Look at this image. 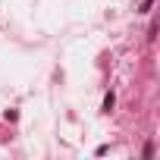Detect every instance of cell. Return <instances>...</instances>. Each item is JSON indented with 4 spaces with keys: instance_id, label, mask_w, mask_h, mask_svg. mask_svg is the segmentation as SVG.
<instances>
[{
    "instance_id": "obj_1",
    "label": "cell",
    "mask_w": 160,
    "mask_h": 160,
    "mask_svg": "<svg viewBox=\"0 0 160 160\" xmlns=\"http://www.w3.org/2000/svg\"><path fill=\"white\" fill-rule=\"evenodd\" d=\"M113 104H116V98H113V91H110V94H107V98H104V110H107V113H110V110H113Z\"/></svg>"
}]
</instances>
